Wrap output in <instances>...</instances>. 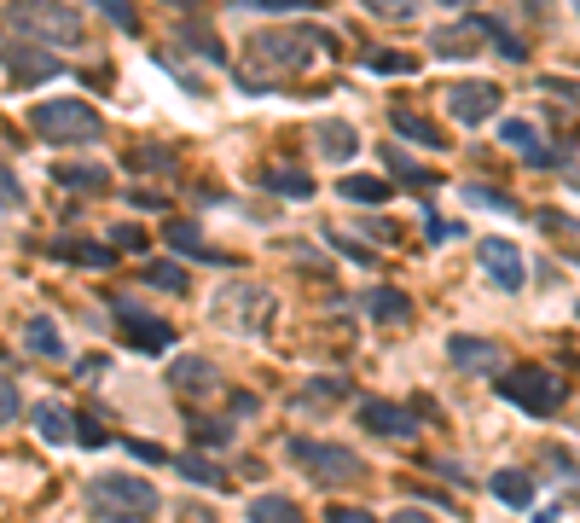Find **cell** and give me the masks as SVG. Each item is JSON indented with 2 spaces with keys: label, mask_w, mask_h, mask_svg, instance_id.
Listing matches in <instances>:
<instances>
[{
  "label": "cell",
  "mask_w": 580,
  "mask_h": 523,
  "mask_svg": "<svg viewBox=\"0 0 580 523\" xmlns=\"http://www.w3.org/2000/svg\"><path fill=\"white\" fill-rule=\"evenodd\" d=\"M290 459L314 471V482H331V489H337V482H355V477H366L360 454L337 448V442H314V436H290Z\"/></svg>",
  "instance_id": "obj_6"
},
{
  "label": "cell",
  "mask_w": 580,
  "mask_h": 523,
  "mask_svg": "<svg viewBox=\"0 0 580 523\" xmlns=\"http://www.w3.org/2000/svg\"><path fill=\"white\" fill-rule=\"evenodd\" d=\"M116 326H122V337H129L134 349H145V355H163L175 344V326L163 314H145L134 297H116Z\"/></svg>",
  "instance_id": "obj_7"
},
{
  "label": "cell",
  "mask_w": 580,
  "mask_h": 523,
  "mask_svg": "<svg viewBox=\"0 0 580 523\" xmlns=\"http://www.w3.org/2000/svg\"><path fill=\"white\" fill-rule=\"evenodd\" d=\"M331 42L320 30H261L250 35V65H267V70H302L314 65V53H325Z\"/></svg>",
  "instance_id": "obj_4"
},
{
  "label": "cell",
  "mask_w": 580,
  "mask_h": 523,
  "mask_svg": "<svg viewBox=\"0 0 580 523\" xmlns=\"http://www.w3.org/2000/svg\"><path fill=\"white\" fill-rule=\"evenodd\" d=\"M366 70H378V76H412L419 65H412L406 53H389V47H371L366 53Z\"/></svg>",
  "instance_id": "obj_31"
},
{
  "label": "cell",
  "mask_w": 580,
  "mask_h": 523,
  "mask_svg": "<svg viewBox=\"0 0 580 523\" xmlns=\"http://www.w3.org/2000/svg\"><path fill=\"white\" fill-rule=\"evenodd\" d=\"M145 286L186 297V268H175V262H145Z\"/></svg>",
  "instance_id": "obj_30"
},
{
  "label": "cell",
  "mask_w": 580,
  "mask_h": 523,
  "mask_svg": "<svg viewBox=\"0 0 580 523\" xmlns=\"http://www.w3.org/2000/svg\"><path fill=\"white\" fill-rule=\"evenodd\" d=\"M129 169H145V175L163 169V175H169V169H175V157H169V152H157V146H145V152H134V157H129Z\"/></svg>",
  "instance_id": "obj_38"
},
{
  "label": "cell",
  "mask_w": 580,
  "mask_h": 523,
  "mask_svg": "<svg viewBox=\"0 0 580 523\" xmlns=\"http://www.w3.org/2000/svg\"><path fill=\"white\" fill-rule=\"evenodd\" d=\"M500 88L493 82H453L447 88V111H453V123L459 129H482L488 123V111H500Z\"/></svg>",
  "instance_id": "obj_8"
},
{
  "label": "cell",
  "mask_w": 580,
  "mask_h": 523,
  "mask_svg": "<svg viewBox=\"0 0 580 523\" xmlns=\"http://www.w3.org/2000/svg\"><path fill=\"white\" fill-rule=\"evenodd\" d=\"M575 12H580V0H575Z\"/></svg>",
  "instance_id": "obj_54"
},
{
  "label": "cell",
  "mask_w": 580,
  "mask_h": 523,
  "mask_svg": "<svg viewBox=\"0 0 580 523\" xmlns=\"http://www.w3.org/2000/svg\"><path fill=\"white\" fill-rule=\"evenodd\" d=\"M180 42L186 47H198L210 65H226V47H221V35L215 30H203V24H180Z\"/></svg>",
  "instance_id": "obj_29"
},
{
  "label": "cell",
  "mask_w": 580,
  "mask_h": 523,
  "mask_svg": "<svg viewBox=\"0 0 580 523\" xmlns=\"http://www.w3.org/2000/svg\"><path fill=\"white\" fill-rule=\"evenodd\" d=\"M163 245H175L180 256H192V262H226L221 251H210V245H203L198 221H169V227H163Z\"/></svg>",
  "instance_id": "obj_16"
},
{
  "label": "cell",
  "mask_w": 580,
  "mask_h": 523,
  "mask_svg": "<svg viewBox=\"0 0 580 523\" xmlns=\"http://www.w3.org/2000/svg\"><path fill=\"white\" fill-rule=\"evenodd\" d=\"M169 7H186V0H169Z\"/></svg>",
  "instance_id": "obj_52"
},
{
  "label": "cell",
  "mask_w": 580,
  "mask_h": 523,
  "mask_svg": "<svg viewBox=\"0 0 580 523\" xmlns=\"http://www.w3.org/2000/svg\"><path fill=\"white\" fill-rule=\"evenodd\" d=\"M88 7H99V12H105L116 30H129V35L140 30V18H134V0H88Z\"/></svg>",
  "instance_id": "obj_35"
},
{
  "label": "cell",
  "mask_w": 580,
  "mask_h": 523,
  "mask_svg": "<svg viewBox=\"0 0 580 523\" xmlns=\"http://www.w3.org/2000/svg\"><path fill=\"white\" fill-rule=\"evenodd\" d=\"M488 494H493V500H505V507H534L540 482H534L528 471H493V477H488Z\"/></svg>",
  "instance_id": "obj_15"
},
{
  "label": "cell",
  "mask_w": 580,
  "mask_h": 523,
  "mask_svg": "<svg viewBox=\"0 0 580 523\" xmlns=\"http://www.w3.org/2000/svg\"><path fill=\"white\" fill-rule=\"evenodd\" d=\"M0 210H7V198H0Z\"/></svg>",
  "instance_id": "obj_53"
},
{
  "label": "cell",
  "mask_w": 580,
  "mask_h": 523,
  "mask_svg": "<svg viewBox=\"0 0 580 523\" xmlns=\"http://www.w3.org/2000/svg\"><path fill=\"white\" fill-rule=\"evenodd\" d=\"M88 500L99 518H116V523H145L157 512V489L134 471H116V477H93L88 482Z\"/></svg>",
  "instance_id": "obj_1"
},
{
  "label": "cell",
  "mask_w": 580,
  "mask_h": 523,
  "mask_svg": "<svg viewBox=\"0 0 580 523\" xmlns=\"http://www.w3.org/2000/svg\"><path fill=\"white\" fill-rule=\"evenodd\" d=\"M261 187H274L285 198H308V192H314V180H308L302 169H261Z\"/></svg>",
  "instance_id": "obj_28"
},
{
  "label": "cell",
  "mask_w": 580,
  "mask_h": 523,
  "mask_svg": "<svg viewBox=\"0 0 580 523\" xmlns=\"http://www.w3.org/2000/svg\"><path fill=\"white\" fill-rule=\"evenodd\" d=\"M546 88H551V93H564V99H575V105H580V82H557V76H546Z\"/></svg>",
  "instance_id": "obj_47"
},
{
  "label": "cell",
  "mask_w": 580,
  "mask_h": 523,
  "mask_svg": "<svg viewBox=\"0 0 580 523\" xmlns=\"http://www.w3.org/2000/svg\"><path fill=\"white\" fill-rule=\"evenodd\" d=\"M476 262H482V274L493 279L500 291H523V251L511 245V238H482V251H476Z\"/></svg>",
  "instance_id": "obj_9"
},
{
  "label": "cell",
  "mask_w": 580,
  "mask_h": 523,
  "mask_svg": "<svg viewBox=\"0 0 580 523\" xmlns=\"http://www.w3.org/2000/svg\"><path fill=\"white\" fill-rule=\"evenodd\" d=\"M343 396H348L343 378H314V385H308V390L297 396V408H302V413H320V408H337Z\"/></svg>",
  "instance_id": "obj_24"
},
{
  "label": "cell",
  "mask_w": 580,
  "mask_h": 523,
  "mask_svg": "<svg viewBox=\"0 0 580 523\" xmlns=\"http://www.w3.org/2000/svg\"><path fill=\"white\" fill-rule=\"evenodd\" d=\"M343 204H389V180L378 175H343Z\"/></svg>",
  "instance_id": "obj_21"
},
{
  "label": "cell",
  "mask_w": 580,
  "mask_h": 523,
  "mask_svg": "<svg viewBox=\"0 0 580 523\" xmlns=\"http://www.w3.org/2000/svg\"><path fill=\"white\" fill-rule=\"evenodd\" d=\"M465 198H470V204H488V210H505V215H516V204H511V198H505L500 187H476V180H470V187H465Z\"/></svg>",
  "instance_id": "obj_36"
},
{
  "label": "cell",
  "mask_w": 580,
  "mask_h": 523,
  "mask_svg": "<svg viewBox=\"0 0 580 523\" xmlns=\"http://www.w3.org/2000/svg\"><path fill=\"white\" fill-rule=\"evenodd\" d=\"M256 12H320V0H244Z\"/></svg>",
  "instance_id": "obj_39"
},
{
  "label": "cell",
  "mask_w": 580,
  "mask_h": 523,
  "mask_svg": "<svg viewBox=\"0 0 580 523\" xmlns=\"http://www.w3.org/2000/svg\"><path fill=\"white\" fill-rule=\"evenodd\" d=\"M261 297H267V291H250V286H238V291H226V297H221V314H226V320H233V314H238V320H244V326H256V314L267 309V303H261Z\"/></svg>",
  "instance_id": "obj_26"
},
{
  "label": "cell",
  "mask_w": 580,
  "mask_h": 523,
  "mask_svg": "<svg viewBox=\"0 0 580 523\" xmlns=\"http://www.w3.org/2000/svg\"><path fill=\"white\" fill-rule=\"evenodd\" d=\"M215 385H221V372H215V360H210V355H180L175 367H169V390H180L186 401L215 396Z\"/></svg>",
  "instance_id": "obj_11"
},
{
  "label": "cell",
  "mask_w": 580,
  "mask_h": 523,
  "mask_svg": "<svg viewBox=\"0 0 580 523\" xmlns=\"http://www.w3.org/2000/svg\"><path fill=\"white\" fill-rule=\"evenodd\" d=\"M175 466L192 477V482H203V489H233V482H226V471L210 466V459H192V454H186V459H175Z\"/></svg>",
  "instance_id": "obj_32"
},
{
  "label": "cell",
  "mask_w": 580,
  "mask_h": 523,
  "mask_svg": "<svg viewBox=\"0 0 580 523\" xmlns=\"http://www.w3.org/2000/svg\"><path fill=\"white\" fill-rule=\"evenodd\" d=\"M389 123H395V134H406V140H419V146H435V152H442V129L424 123L419 111H389Z\"/></svg>",
  "instance_id": "obj_25"
},
{
  "label": "cell",
  "mask_w": 580,
  "mask_h": 523,
  "mask_svg": "<svg viewBox=\"0 0 580 523\" xmlns=\"http://www.w3.org/2000/svg\"><path fill=\"white\" fill-rule=\"evenodd\" d=\"M58 187H70V192H105L111 187V169H99V164H58Z\"/></svg>",
  "instance_id": "obj_19"
},
{
  "label": "cell",
  "mask_w": 580,
  "mask_h": 523,
  "mask_svg": "<svg viewBox=\"0 0 580 523\" xmlns=\"http://www.w3.org/2000/svg\"><path fill=\"white\" fill-rule=\"evenodd\" d=\"M70 436L81 442V448H105V425H99V419H88V413H70Z\"/></svg>",
  "instance_id": "obj_34"
},
{
  "label": "cell",
  "mask_w": 580,
  "mask_h": 523,
  "mask_svg": "<svg viewBox=\"0 0 580 523\" xmlns=\"http://www.w3.org/2000/svg\"><path fill=\"white\" fill-rule=\"evenodd\" d=\"M250 523H308L297 500H285V494H261L250 500Z\"/></svg>",
  "instance_id": "obj_23"
},
{
  "label": "cell",
  "mask_w": 580,
  "mask_h": 523,
  "mask_svg": "<svg viewBox=\"0 0 580 523\" xmlns=\"http://www.w3.org/2000/svg\"><path fill=\"white\" fill-rule=\"evenodd\" d=\"M383 157H389V169H395V175H401V180H406V187H430V180H435V175H430V169H419V164H412V157H406V152H401V146H389V152H383Z\"/></svg>",
  "instance_id": "obj_33"
},
{
  "label": "cell",
  "mask_w": 580,
  "mask_h": 523,
  "mask_svg": "<svg viewBox=\"0 0 580 523\" xmlns=\"http://www.w3.org/2000/svg\"><path fill=\"white\" fill-rule=\"evenodd\" d=\"M424 233H430V238H453L459 227H453V221H442V215H424Z\"/></svg>",
  "instance_id": "obj_44"
},
{
  "label": "cell",
  "mask_w": 580,
  "mask_h": 523,
  "mask_svg": "<svg viewBox=\"0 0 580 523\" xmlns=\"http://www.w3.org/2000/svg\"><path fill=\"white\" fill-rule=\"evenodd\" d=\"M500 140H505V146H523V152L540 146V134H534L528 123H516V116H511V123H500Z\"/></svg>",
  "instance_id": "obj_37"
},
{
  "label": "cell",
  "mask_w": 580,
  "mask_h": 523,
  "mask_svg": "<svg viewBox=\"0 0 580 523\" xmlns=\"http://www.w3.org/2000/svg\"><path fill=\"white\" fill-rule=\"evenodd\" d=\"M24 344H30L35 355H47V360H58V355H65V337H58V326H53L47 314L24 320Z\"/></svg>",
  "instance_id": "obj_22"
},
{
  "label": "cell",
  "mask_w": 580,
  "mask_h": 523,
  "mask_svg": "<svg viewBox=\"0 0 580 523\" xmlns=\"http://www.w3.org/2000/svg\"><path fill=\"white\" fill-rule=\"evenodd\" d=\"M528 7H534V12H546V7H551V0H528Z\"/></svg>",
  "instance_id": "obj_50"
},
{
  "label": "cell",
  "mask_w": 580,
  "mask_h": 523,
  "mask_svg": "<svg viewBox=\"0 0 580 523\" xmlns=\"http://www.w3.org/2000/svg\"><path fill=\"white\" fill-rule=\"evenodd\" d=\"M30 123L41 140H58V146H88V140L105 134V116L88 99H47V105L30 111Z\"/></svg>",
  "instance_id": "obj_2"
},
{
  "label": "cell",
  "mask_w": 580,
  "mask_h": 523,
  "mask_svg": "<svg viewBox=\"0 0 580 523\" xmlns=\"http://www.w3.org/2000/svg\"><path fill=\"white\" fill-rule=\"evenodd\" d=\"M366 314L371 320H383V326H406V320H412V303H406V297L401 291H366Z\"/></svg>",
  "instance_id": "obj_20"
},
{
  "label": "cell",
  "mask_w": 580,
  "mask_h": 523,
  "mask_svg": "<svg viewBox=\"0 0 580 523\" xmlns=\"http://www.w3.org/2000/svg\"><path fill=\"white\" fill-rule=\"evenodd\" d=\"M12 419H18V385L0 378V425H12Z\"/></svg>",
  "instance_id": "obj_41"
},
{
  "label": "cell",
  "mask_w": 580,
  "mask_h": 523,
  "mask_svg": "<svg viewBox=\"0 0 580 523\" xmlns=\"http://www.w3.org/2000/svg\"><path fill=\"white\" fill-rule=\"evenodd\" d=\"M192 436H198V448H226V442H233V431H226V425H203V419L192 425Z\"/></svg>",
  "instance_id": "obj_40"
},
{
  "label": "cell",
  "mask_w": 580,
  "mask_h": 523,
  "mask_svg": "<svg viewBox=\"0 0 580 523\" xmlns=\"http://www.w3.org/2000/svg\"><path fill=\"white\" fill-rule=\"evenodd\" d=\"M500 396L511 401V408L534 413V419H551L569 401V385L546 367H511V372H500Z\"/></svg>",
  "instance_id": "obj_3"
},
{
  "label": "cell",
  "mask_w": 580,
  "mask_h": 523,
  "mask_svg": "<svg viewBox=\"0 0 580 523\" xmlns=\"http://www.w3.org/2000/svg\"><path fill=\"white\" fill-rule=\"evenodd\" d=\"M331 238H337V233H331ZM337 251H343L348 262H360V268H366V262H371V251H366V245H355V238H337Z\"/></svg>",
  "instance_id": "obj_43"
},
{
  "label": "cell",
  "mask_w": 580,
  "mask_h": 523,
  "mask_svg": "<svg viewBox=\"0 0 580 523\" xmlns=\"http://www.w3.org/2000/svg\"><path fill=\"white\" fill-rule=\"evenodd\" d=\"M482 42H488V24H482V18H459V24H442V30L430 35V53H435V58H465V53H476Z\"/></svg>",
  "instance_id": "obj_12"
},
{
  "label": "cell",
  "mask_w": 580,
  "mask_h": 523,
  "mask_svg": "<svg viewBox=\"0 0 580 523\" xmlns=\"http://www.w3.org/2000/svg\"><path fill=\"white\" fill-rule=\"evenodd\" d=\"M389 523H430V518H424L419 507H401V512H395V518H389Z\"/></svg>",
  "instance_id": "obj_48"
},
{
  "label": "cell",
  "mask_w": 580,
  "mask_h": 523,
  "mask_svg": "<svg viewBox=\"0 0 580 523\" xmlns=\"http://www.w3.org/2000/svg\"><path fill=\"white\" fill-rule=\"evenodd\" d=\"M0 198H7V204H18V198H24V187H18L7 169H0Z\"/></svg>",
  "instance_id": "obj_46"
},
{
  "label": "cell",
  "mask_w": 580,
  "mask_h": 523,
  "mask_svg": "<svg viewBox=\"0 0 580 523\" xmlns=\"http://www.w3.org/2000/svg\"><path fill=\"white\" fill-rule=\"evenodd\" d=\"M12 24H18V35H30V42H53V47H76L81 42L76 12L70 7H53V0H18Z\"/></svg>",
  "instance_id": "obj_5"
},
{
  "label": "cell",
  "mask_w": 580,
  "mask_h": 523,
  "mask_svg": "<svg viewBox=\"0 0 580 523\" xmlns=\"http://www.w3.org/2000/svg\"><path fill=\"white\" fill-rule=\"evenodd\" d=\"M360 425L383 442H412L419 436V413L395 408V401H360Z\"/></svg>",
  "instance_id": "obj_10"
},
{
  "label": "cell",
  "mask_w": 580,
  "mask_h": 523,
  "mask_svg": "<svg viewBox=\"0 0 580 523\" xmlns=\"http://www.w3.org/2000/svg\"><path fill=\"white\" fill-rule=\"evenodd\" d=\"M186 523H215V518H203V512H186Z\"/></svg>",
  "instance_id": "obj_49"
},
{
  "label": "cell",
  "mask_w": 580,
  "mask_h": 523,
  "mask_svg": "<svg viewBox=\"0 0 580 523\" xmlns=\"http://www.w3.org/2000/svg\"><path fill=\"white\" fill-rule=\"evenodd\" d=\"M442 7H465V0H442Z\"/></svg>",
  "instance_id": "obj_51"
},
{
  "label": "cell",
  "mask_w": 580,
  "mask_h": 523,
  "mask_svg": "<svg viewBox=\"0 0 580 523\" xmlns=\"http://www.w3.org/2000/svg\"><path fill=\"white\" fill-rule=\"evenodd\" d=\"M325 523H378V518L360 512V507H331V512H325Z\"/></svg>",
  "instance_id": "obj_42"
},
{
  "label": "cell",
  "mask_w": 580,
  "mask_h": 523,
  "mask_svg": "<svg viewBox=\"0 0 580 523\" xmlns=\"http://www.w3.org/2000/svg\"><path fill=\"white\" fill-rule=\"evenodd\" d=\"M447 355L459 360L465 372H493L500 367V344H488V337H453Z\"/></svg>",
  "instance_id": "obj_14"
},
{
  "label": "cell",
  "mask_w": 580,
  "mask_h": 523,
  "mask_svg": "<svg viewBox=\"0 0 580 523\" xmlns=\"http://www.w3.org/2000/svg\"><path fill=\"white\" fill-rule=\"evenodd\" d=\"M7 76H12V82L18 88H35V82H47V76H58V70H65V65H58V58L47 53V47H24V42H18L12 53H7Z\"/></svg>",
  "instance_id": "obj_13"
},
{
  "label": "cell",
  "mask_w": 580,
  "mask_h": 523,
  "mask_svg": "<svg viewBox=\"0 0 580 523\" xmlns=\"http://www.w3.org/2000/svg\"><path fill=\"white\" fill-rule=\"evenodd\" d=\"M35 431L47 442H70V408H58V401H41L35 408Z\"/></svg>",
  "instance_id": "obj_27"
},
{
  "label": "cell",
  "mask_w": 580,
  "mask_h": 523,
  "mask_svg": "<svg viewBox=\"0 0 580 523\" xmlns=\"http://www.w3.org/2000/svg\"><path fill=\"white\" fill-rule=\"evenodd\" d=\"M314 140H320V152H325V157H337V164L360 152V134L348 129V123H337V116H325V123L314 129Z\"/></svg>",
  "instance_id": "obj_18"
},
{
  "label": "cell",
  "mask_w": 580,
  "mask_h": 523,
  "mask_svg": "<svg viewBox=\"0 0 580 523\" xmlns=\"http://www.w3.org/2000/svg\"><path fill=\"white\" fill-rule=\"evenodd\" d=\"M116 245H122V251H140L145 233H140V227H116Z\"/></svg>",
  "instance_id": "obj_45"
},
{
  "label": "cell",
  "mask_w": 580,
  "mask_h": 523,
  "mask_svg": "<svg viewBox=\"0 0 580 523\" xmlns=\"http://www.w3.org/2000/svg\"><path fill=\"white\" fill-rule=\"evenodd\" d=\"M53 256L81 262V268H116V256H122V251H105V245H93V238H58Z\"/></svg>",
  "instance_id": "obj_17"
}]
</instances>
